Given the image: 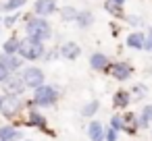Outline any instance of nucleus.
<instances>
[{
  "label": "nucleus",
  "mask_w": 152,
  "mask_h": 141,
  "mask_svg": "<svg viewBox=\"0 0 152 141\" xmlns=\"http://www.w3.org/2000/svg\"><path fill=\"white\" fill-rule=\"evenodd\" d=\"M0 104H2V95H0Z\"/></svg>",
  "instance_id": "obj_32"
},
{
  "label": "nucleus",
  "mask_w": 152,
  "mask_h": 141,
  "mask_svg": "<svg viewBox=\"0 0 152 141\" xmlns=\"http://www.w3.org/2000/svg\"><path fill=\"white\" fill-rule=\"evenodd\" d=\"M0 64L2 67H7L9 69V73H13V71H17V69H21L23 67V58L19 56V54H0Z\"/></svg>",
  "instance_id": "obj_8"
},
{
  "label": "nucleus",
  "mask_w": 152,
  "mask_h": 141,
  "mask_svg": "<svg viewBox=\"0 0 152 141\" xmlns=\"http://www.w3.org/2000/svg\"><path fill=\"white\" fill-rule=\"evenodd\" d=\"M77 11L73 9V7H65V9H61V17H63V21H77Z\"/></svg>",
  "instance_id": "obj_21"
},
{
  "label": "nucleus",
  "mask_w": 152,
  "mask_h": 141,
  "mask_svg": "<svg viewBox=\"0 0 152 141\" xmlns=\"http://www.w3.org/2000/svg\"><path fill=\"white\" fill-rule=\"evenodd\" d=\"M104 127H102V122L100 120H92L90 122V127H88V137L92 139V141H104Z\"/></svg>",
  "instance_id": "obj_12"
},
{
  "label": "nucleus",
  "mask_w": 152,
  "mask_h": 141,
  "mask_svg": "<svg viewBox=\"0 0 152 141\" xmlns=\"http://www.w3.org/2000/svg\"><path fill=\"white\" fill-rule=\"evenodd\" d=\"M2 87H4V91H7V95H17V98H21L23 91L27 89V85L23 83V79H21L19 75H11V77L2 83Z\"/></svg>",
  "instance_id": "obj_6"
},
{
  "label": "nucleus",
  "mask_w": 152,
  "mask_h": 141,
  "mask_svg": "<svg viewBox=\"0 0 152 141\" xmlns=\"http://www.w3.org/2000/svg\"><path fill=\"white\" fill-rule=\"evenodd\" d=\"M129 102H131V95H129V91H117L115 93V100H113V104H115V108H125V106H129Z\"/></svg>",
  "instance_id": "obj_16"
},
{
  "label": "nucleus",
  "mask_w": 152,
  "mask_h": 141,
  "mask_svg": "<svg viewBox=\"0 0 152 141\" xmlns=\"http://www.w3.org/2000/svg\"><path fill=\"white\" fill-rule=\"evenodd\" d=\"M58 100V89L54 85H42L38 89H34V104L36 106H52L54 102Z\"/></svg>",
  "instance_id": "obj_3"
},
{
  "label": "nucleus",
  "mask_w": 152,
  "mask_h": 141,
  "mask_svg": "<svg viewBox=\"0 0 152 141\" xmlns=\"http://www.w3.org/2000/svg\"><path fill=\"white\" fill-rule=\"evenodd\" d=\"M137 122H140V127H150L152 124V104L144 106L142 114L137 116Z\"/></svg>",
  "instance_id": "obj_17"
},
{
  "label": "nucleus",
  "mask_w": 152,
  "mask_h": 141,
  "mask_svg": "<svg viewBox=\"0 0 152 141\" xmlns=\"http://www.w3.org/2000/svg\"><path fill=\"white\" fill-rule=\"evenodd\" d=\"M144 93H146V89H144L142 85H137V87H133V95H135V98H142Z\"/></svg>",
  "instance_id": "obj_29"
},
{
  "label": "nucleus",
  "mask_w": 152,
  "mask_h": 141,
  "mask_svg": "<svg viewBox=\"0 0 152 141\" xmlns=\"http://www.w3.org/2000/svg\"><path fill=\"white\" fill-rule=\"evenodd\" d=\"M90 67H92L94 71H106V69L110 67L108 56H106V54H102V52L92 54V56H90Z\"/></svg>",
  "instance_id": "obj_11"
},
{
  "label": "nucleus",
  "mask_w": 152,
  "mask_h": 141,
  "mask_svg": "<svg viewBox=\"0 0 152 141\" xmlns=\"http://www.w3.org/2000/svg\"><path fill=\"white\" fill-rule=\"evenodd\" d=\"M144 42H146V33L133 31V33L127 35V46L131 50H144Z\"/></svg>",
  "instance_id": "obj_13"
},
{
  "label": "nucleus",
  "mask_w": 152,
  "mask_h": 141,
  "mask_svg": "<svg viewBox=\"0 0 152 141\" xmlns=\"http://www.w3.org/2000/svg\"><path fill=\"white\" fill-rule=\"evenodd\" d=\"M21 100L17 95H4L2 98V104H0V112H2L4 118H15L21 110Z\"/></svg>",
  "instance_id": "obj_4"
},
{
  "label": "nucleus",
  "mask_w": 152,
  "mask_h": 141,
  "mask_svg": "<svg viewBox=\"0 0 152 141\" xmlns=\"http://www.w3.org/2000/svg\"><path fill=\"white\" fill-rule=\"evenodd\" d=\"M11 77V73H9V69L7 67H2V64H0V83H4L7 79Z\"/></svg>",
  "instance_id": "obj_27"
},
{
  "label": "nucleus",
  "mask_w": 152,
  "mask_h": 141,
  "mask_svg": "<svg viewBox=\"0 0 152 141\" xmlns=\"http://www.w3.org/2000/svg\"><path fill=\"white\" fill-rule=\"evenodd\" d=\"M75 23H77L79 27H83V29H86V27H90V25L94 23V15H92L90 11H83V13H79V15H77V21H75Z\"/></svg>",
  "instance_id": "obj_18"
},
{
  "label": "nucleus",
  "mask_w": 152,
  "mask_h": 141,
  "mask_svg": "<svg viewBox=\"0 0 152 141\" xmlns=\"http://www.w3.org/2000/svg\"><path fill=\"white\" fill-rule=\"evenodd\" d=\"M144 50L146 52H152V29L146 31V42H144Z\"/></svg>",
  "instance_id": "obj_26"
},
{
  "label": "nucleus",
  "mask_w": 152,
  "mask_h": 141,
  "mask_svg": "<svg viewBox=\"0 0 152 141\" xmlns=\"http://www.w3.org/2000/svg\"><path fill=\"white\" fill-rule=\"evenodd\" d=\"M23 60H40L46 56V48H44V42H38V40H31V38H25L19 42V52H17Z\"/></svg>",
  "instance_id": "obj_1"
},
{
  "label": "nucleus",
  "mask_w": 152,
  "mask_h": 141,
  "mask_svg": "<svg viewBox=\"0 0 152 141\" xmlns=\"http://www.w3.org/2000/svg\"><path fill=\"white\" fill-rule=\"evenodd\" d=\"M104 9L113 15V17H123V11H121V4H117V2H110V0H106L104 2Z\"/></svg>",
  "instance_id": "obj_22"
},
{
  "label": "nucleus",
  "mask_w": 152,
  "mask_h": 141,
  "mask_svg": "<svg viewBox=\"0 0 152 141\" xmlns=\"http://www.w3.org/2000/svg\"><path fill=\"white\" fill-rule=\"evenodd\" d=\"M17 139H21L19 129H15V127H11V124L0 127V141H17Z\"/></svg>",
  "instance_id": "obj_14"
},
{
  "label": "nucleus",
  "mask_w": 152,
  "mask_h": 141,
  "mask_svg": "<svg viewBox=\"0 0 152 141\" xmlns=\"http://www.w3.org/2000/svg\"><path fill=\"white\" fill-rule=\"evenodd\" d=\"M137 127H140V122H137L135 114H123V131L127 135H133L137 131Z\"/></svg>",
  "instance_id": "obj_15"
},
{
  "label": "nucleus",
  "mask_w": 152,
  "mask_h": 141,
  "mask_svg": "<svg viewBox=\"0 0 152 141\" xmlns=\"http://www.w3.org/2000/svg\"><path fill=\"white\" fill-rule=\"evenodd\" d=\"M110 2H117V4H123V2H125V0H110Z\"/></svg>",
  "instance_id": "obj_31"
},
{
  "label": "nucleus",
  "mask_w": 152,
  "mask_h": 141,
  "mask_svg": "<svg viewBox=\"0 0 152 141\" xmlns=\"http://www.w3.org/2000/svg\"><path fill=\"white\" fill-rule=\"evenodd\" d=\"M54 11H56V0H36V4H34V13L40 17L52 15Z\"/></svg>",
  "instance_id": "obj_9"
},
{
  "label": "nucleus",
  "mask_w": 152,
  "mask_h": 141,
  "mask_svg": "<svg viewBox=\"0 0 152 141\" xmlns=\"http://www.w3.org/2000/svg\"><path fill=\"white\" fill-rule=\"evenodd\" d=\"M108 71H110V75H113L117 81H127V79L131 77V73H133V69H131L127 62H117V64L108 67Z\"/></svg>",
  "instance_id": "obj_7"
},
{
  "label": "nucleus",
  "mask_w": 152,
  "mask_h": 141,
  "mask_svg": "<svg viewBox=\"0 0 152 141\" xmlns=\"http://www.w3.org/2000/svg\"><path fill=\"white\" fill-rule=\"evenodd\" d=\"M98 106H100V104H98L96 100H92V102H88V104L83 106V110H81V114L90 118V116H94V114L98 112Z\"/></svg>",
  "instance_id": "obj_23"
},
{
  "label": "nucleus",
  "mask_w": 152,
  "mask_h": 141,
  "mask_svg": "<svg viewBox=\"0 0 152 141\" xmlns=\"http://www.w3.org/2000/svg\"><path fill=\"white\" fill-rule=\"evenodd\" d=\"M29 124H31V127H38V129H46V118H44V114L31 112V114H29Z\"/></svg>",
  "instance_id": "obj_20"
},
{
  "label": "nucleus",
  "mask_w": 152,
  "mask_h": 141,
  "mask_svg": "<svg viewBox=\"0 0 152 141\" xmlns=\"http://www.w3.org/2000/svg\"><path fill=\"white\" fill-rule=\"evenodd\" d=\"M25 31H27V38L38 40V42H44V40H48L52 35V29H50V25H48V21L44 17L29 19L27 25H25Z\"/></svg>",
  "instance_id": "obj_2"
},
{
  "label": "nucleus",
  "mask_w": 152,
  "mask_h": 141,
  "mask_svg": "<svg viewBox=\"0 0 152 141\" xmlns=\"http://www.w3.org/2000/svg\"><path fill=\"white\" fill-rule=\"evenodd\" d=\"M19 42H21V40H17V38L7 40V42H4V46H2L4 54H17V52H19Z\"/></svg>",
  "instance_id": "obj_19"
},
{
  "label": "nucleus",
  "mask_w": 152,
  "mask_h": 141,
  "mask_svg": "<svg viewBox=\"0 0 152 141\" xmlns=\"http://www.w3.org/2000/svg\"><path fill=\"white\" fill-rule=\"evenodd\" d=\"M25 2H27V0H9V2L4 4V9H7V11H15V9L23 7Z\"/></svg>",
  "instance_id": "obj_25"
},
{
  "label": "nucleus",
  "mask_w": 152,
  "mask_h": 141,
  "mask_svg": "<svg viewBox=\"0 0 152 141\" xmlns=\"http://www.w3.org/2000/svg\"><path fill=\"white\" fill-rule=\"evenodd\" d=\"M106 135H104V141H117V131L115 129H108V131H104Z\"/></svg>",
  "instance_id": "obj_28"
},
{
  "label": "nucleus",
  "mask_w": 152,
  "mask_h": 141,
  "mask_svg": "<svg viewBox=\"0 0 152 141\" xmlns=\"http://www.w3.org/2000/svg\"><path fill=\"white\" fill-rule=\"evenodd\" d=\"M110 129H115L117 133L123 131V116H113L110 118Z\"/></svg>",
  "instance_id": "obj_24"
},
{
  "label": "nucleus",
  "mask_w": 152,
  "mask_h": 141,
  "mask_svg": "<svg viewBox=\"0 0 152 141\" xmlns=\"http://www.w3.org/2000/svg\"><path fill=\"white\" fill-rule=\"evenodd\" d=\"M21 79H23V83H25L27 87H31V89H38V87L44 85V73H42L38 67H27V69L23 71Z\"/></svg>",
  "instance_id": "obj_5"
},
{
  "label": "nucleus",
  "mask_w": 152,
  "mask_h": 141,
  "mask_svg": "<svg viewBox=\"0 0 152 141\" xmlns=\"http://www.w3.org/2000/svg\"><path fill=\"white\" fill-rule=\"evenodd\" d=\"M15 21H17V17H7V19H4V25L11 27V25H15Z\"/></svg>",
  "instance_id": "obj_30"
},
{
  "label": "nucleus",
  "mask_w": 152,
  "mask_h": 141,
  "mask_svg": "<svg viewBox=\"0 0 152 141\" xmlns=\"http://www.w3.org/2000/svg\"><path fill=\"white\" fill-rule=\"evenodd\" d=\"M79 54H81V48H79L75 42H65V44L61 46V56L67 58V60H75V58H79Z\"/></svg>",
  "instance_id": "obj_10"
}]
</instances>
